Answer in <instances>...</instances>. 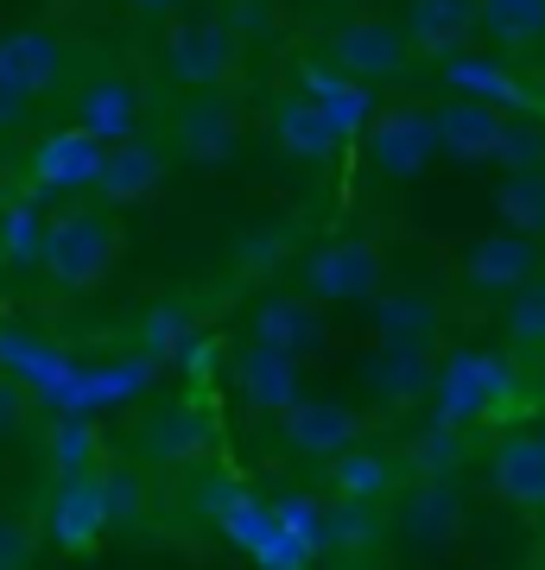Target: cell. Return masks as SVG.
<instances>
[{"label": "cell", "mask_w": 545, "mask_h": 570, "mask_svg": "<svg viewBox=\"0 0 545 570\" xmlns=\"http://www.w3.org/2000/svg\"><path fill=\"white\" fill-rule=\"evenodd\" d=\"M127 254V235L115 223L108 204H70L58 223H45V242H39V266L45 279L58 285L64 298H89L108 285V273L121 266Z\"/></svg>", "instance_id": "cell-1"}, {"label": "cell", "mask_w": 545, "mask_h": 570, "mask_svg": "<svg viewBox=\"0 0 545 570\" xmlns=\"http://www.w3.org/2000/svg\"><path fill=\"white\" fill-rule=\"evenodd\" d=\"M165 153H178L197 171L235 165L247 153V115L228 102L223 89H184V102L165 121Z\"/></svg>", "instance_id": "cell-2"}, {"label": "cell", "mask_w": 545, "mask_h": 570, "mask_svg": "<svg viewBox=\"0 0 545 570\" xmlns=\"http://www.w3.org/2000/svg\"><path fill=\"white\" fill-rule=\"evenodd\" d=\"M387 285V247L374 235H330L299 261V292L318 305H368Z\"/></svg>", "instance_id": "cell-3"}, {"label": "cell", "mask_w": 545, "mask_h": 570, "mask_svg": "<svg viewBox=\"0 0 545 570\" xmlns=\"http://www.w3.org/2000/svg\"><path fill=\"white\" fill-rule=\"evenodd\" d=\"M159 63L178 89H228L242 77V32L228 20H210V13H197V20L172 13L159 39Z\"/></svg>", "instance_id": "cell-4"}, {"label": "cell", "mask_w": 545, "mask_h": 570, "mask_svg": "<svg viewBox=\"0 0 545 570\" xmlns=\"http://www.w3.org/2000/svg\"><path fill=\"white\" fill-rule=\"evenodd\" d=\"M323 58H330V70H343L349 82H393L419 63L412 45H406V32H400V20H387V13H356V7H349L343 20H330Z\"/></svg>", "instance_id": "cell-5"}, {"label": "cell", "mask_w": 545, "mask_h": 570, "mask_svg": "<svg viewBox=\"0 0 545 570\" xmlns=\"http://www.w3.org/2000/svg\"><path fill=\"white\" fill-rule=\"evenodd\" d=\"M393 520H387V532L393 539H406L412 551H445L464 539V520H469V501L464 489H457V475H419L412 489H393Z\"/></svg>", "instance_id": "cell-6"}, {"label": "cell", "mask_w": 545, "mask_h": 570, "mask_svg": "<svg viewBox=\"0 0 545 570\" xmlns=\"http://www.w3.org/2000/svg\"><path fill=\"white\" fill-rule=\"evenodd\" d=\"M210 444H216V419L197 400H159V406L140 412L134 431H127L134 463H153V469H191L210 456Z\"/></svg>", "instance_id": "cell-7"}, {"label": "cell", "mask_w": 545, "mask_h": 570, "mask_svg": "<svg viewBox=\"0 0 545 570\" xmlns=\"http://www.w3.org/2000/svg\"><path fill=\"white\" fill-rule=\"evenodd\" d=\"M507 387H514V374H507V362L488 355V348H457L445 367H431V406H438V419H450V425L488 419V412L507 400Z\"/></svg>", "instance_id": "cell-8"}, {"label": "cell", "mask_w": 545, "mask_h": 570, "mask_svg": "<svg viewBox=\"0 0 545 570\" xmlns=\"http://www.w3.org/2000/svg\"><path fill=\"white\" fill-rule=\"evenodd\" d=\"M362 146H368V165H374L381 178H393V184L419 178L425 165L438 159L431 102H387V108H374V121H368Z\"/></svg>", "instance_id": "cell-9"}, {"label": "cell", "mask_w": 545, "mask_h": 570, "mask_svg": "<svg viewBox=\"0 0 545 570\" xmlns=\"http://www.w3.org/2000/svg\"><path fill=\"white\" fill-rule=\"evenodd\" d=\"M165 178H172V153H165V140H153V134H121V140L101 146V165H96V190L108 209H134V204H153L165 190Z\"/></svg>", "instance_id": "cell-10"}, {"label": "cell", "mask_w": 545, "mask_h": 570, "mask_svg": "<svg viewBox=\"0 0 545 570\" xmlns=\"http://www.w3.org/2000/svg\"><path fill=\"white\" fill-rule=\"evenodd\" d=\"M539 273H545V235H526V228H507V223L495 235H476L464 254L469 298H507Z\"/></svg>", "instance_id": "cell-11"}, {"label": "cell", "mask_w": 545, "mask_h": 570, "mask_svg": "<svg viewBox=\"0 0 545 570\" xmlns=\"http://www.w3.org/2000/svg\"><path fill=\"white\" fill-rule=\"evenodd\" d=\"M368 336H374V348H438L445 298L425 285H381L368 298Z\"/></svg>", "instance_id": "cell-12"}, {"label": "cell", "mask_w": 545, "mask_h": 570, "mask_svg": "<svg viewBox=\"0 0 545 570\" xmlns=\"http://www.w3.org/2000/svg\"><path fill=\"white\" fill-rule=\"evenodd\" d=\"M343 134L349 127L330 115L323 96H280V102L266 108V140H273V153H285V159H299V165H330L343 153Z\"/></svg>", "instance_id": "cell-13"}, {"label": "cell", "mask_w": 545, "mask_h": 570, "mask_svg": "<svg viewBox=\"0 0 545 570\" xmlns=\"http://www.w3.org/2000/svg\"><path fill=\"white\" fill-rule=\"evenodd\" d=\"M483 482L502 508L545 513V444H539V431H507L502 444H488Z\"/></svg>", "instance_id": "cell-14"}, {"label": "cell", "mask_w": 545, "mask_h": 570, "mask_svg": "<svg viewBox=\"0 0 545 570\" xmlns=\"http://www.w3.org/2000/svg\"><path fill=\"white\" fill-rule=\"evenodd\" d=\"M362 438V412L343 406V400H292V406L280 412V444L292 450V456H304V463H330L337 450H349Z\"/></svg>", "instance_id": "cell-15"}, {"label": "cell", "mask_w": 545, "mask_h": 570, "mask_svg": "<svg viewBox=\"0 0 545 570\" xmlns=\"http://www.w3.org/2000/svg\"><path fill=\"white\" fill-rule=\"evenodd\" d=\"M228 387L242 400L247 412H261V419H280L292 400H299V355H285L273 343H254L235 348V362H228Z\"/></svg>", "instance_id": "cell-16"}, {"label": "cell", "mask_w": 545, "mask_h": 570, "mask_svg": "<svg viewBox=\"0 0 545 570\" xmlns=\"http://www.w3.org/2000/svg\"><path fill=\"white\" fill-rule=\"evenodd\" d=\"M0 70L20 82L26 96H58L70 82V45L51 32V26H7L0 32Z\"/></svg>", "instance_id": "cell-17"}, {"label": "cell", "mask_w": 545, "mask_h": 570, "mask_svg": "<svg viewBox=\"0 0 545 570\" xmlns=\"http://www.w3.org/2000/svg\"><path fill=\"white\" fill-rule=\"evenodd\" d=\"M146 121V89L134 70H101V77L77 82V127H89L101 146L121 140V134H140Z\"/></svg>", "instance_id": "cell-18"}, {"label": "cell", "mask_w": 545, "mask_h": 570, "mask_svg": "<svg viewBox=\"0 0 545 570\" xmlns=\"http://www.w3.org/2000/svg\"><path fill=\"white\" fill-rule=\"evenodd\" d=\"M96 165H101V140L89 134V127L70 121V127H58V134H45V140L32 146L26 171H32L39 190L70 197V190H89V184H96Z\"/></svg>", "instance_id": "cell-19"}, {"label": "cell", "mask_w": 545, "mask_h": 570, "mask_svg": "<svg viewBox=\"0 0 545 570\" xmlns=\"http://www.w3.org/2000/svg\"><path fill=\"white\" fill-rule=\"evenodd\" d=\"M101 532H108V513H101L96 469L58 475V489H51V508H45V539H51L58 551H96Z\"/></svg>", "instance_id": "cell-20"}, {"label": "cell", "mask_w": 545, "mask_h": 570, "mask_svg": "<svg viewBox=\"0 0 545 570\" xmlns=\"http://www.w3.org/2000/svg\"><path fill=\"white\" fill-rule=\"evenodd\" d=\"M400 32L412 58H450L476 39V0H400Z\"/></svg>", "instance_id": "cell-21"}, {"label": "cell", "mask_w": 545, "mask_h": 570, "mask_svg": "<svg viewBox=\"0 0 545 570\" xmlns=\"http://www.w3.org/2000/svg\"><path fill=\"white\" fill-rule=\"evenodd\" d=\"M406 469L387 456V450H368L362 438L349 450H337L330 463H323V489H330V501H368V508H387L393 501V489H400Z\"/></svg>", "instance_id": "cell-22"}, {"label": "cell", "mask_w": 545, "mask_h": 570, "mask_svg": "<svg viewBox=\"0 0 545 570\" xmlns=\"http://www.w3.org/2000/svg\"><path fill=\"white\" fill-rule=\"evenodd\" d=\"M254 336L273 343V348H285V355H311V348L330 343V317H323V305L311 298V292H280V298H261Z\"/></svg>", "instance_id": "cell-23"}, {"label": "cell", "mask_w": 545, "mask_h": 570, "mask_svg": "<svg viewBox=\"0 0 545 570\" xmlns=\"http://www.w3.org/2000/svg\"><path fill=\"white\" fill-rule=\"evenodd\" d=\"M431 127H438V153L476 165V159H488V153H495L502 108H495V102H476V96H450V102L431 108Z\"/></svg>", "instance_id": "cell-24"}, {"label": "cell", "mask_w": 545, "mask_h": 570, "mask_svg": "<svg viewBox=\"0 0 545 570\" xmlns=\"http://www.w3.org/2000/svg\"><path fill=\"white\" fill-rule=\"evenodd\" d=\"M476 32L507 58L545 51V0H476Z\"/></svg>", "instance_id": "cell-25"}, {"label": "cell", "mask_w": 545, "mask_h": 570, "mask_svg": "<svg viewBox=\"0 0 545 570\" xmlns=\"http://www.w3.org/2000/svg\"><path fill=\"white\" fill-rule=\"evenodd\" d=\"M362 381L381 406H412L431 393V348H374L362 362Z\"/></svg>", "instance_id": "cell-26"}, {"label": "cell", "mask_w": 545, "mask_h": 570, "mask_svg": "<svg viewBox=\"0 0 545 570\" xmlns=\"http://www.w3.org/2000/svg\"><path fill=\"white\" fill-rule=\"evenodd\" d=\"M381 539H387L381 508H368V501H330V508L318 513L311 551H323V558H368Z\"/></svg>", "instance_id": "cell-27"}, {"label": "cell", "mask_w": 545, "mask_h": 570, "mask_svg": "<svg viewBox=\"0 0 545 570\" xmlns=\"http://www.w3.org/2000/svg\"><path fill=\"white\" fill-rule=\"evenodd\" d=\"M445 89H450V96H476V102L539 108V96H533V89H520V82L507 77L502 63H488V58H457V51L445 58Z\"/></svg>", "instance_id": "cell-28"}, {"label": "cell", "mask_w": 545, "mask_h": 570, "mask_svg": "<svg viewBox=\"0 0 545 570\" xmlns=\"http://www.w3.org/2000/svg\"><path fill=\"white\" fill-rule=\"evenodd\" d=\"M96 489H101V513L108 527H140L153 494H146V475L134 463H96Z\"/></svg>", "instance_id": "cell-29"}, {"label": "cell", "mask_w": 545, "mask_h": 570, "mask_svg": "<svg viewBox=\"0 0 545 570\" xmlns=\"http://www.w3.org/2000/svg\"><path fill=\"white\" fill-rule=\"evenodd\" d=\"M495 209H502L507 228L545 235V165H533V171H507L502 190H495Z\"/></svg>", "instance_id": "cell-30"}, {"label": "cell", "mask_w": 545, "mask_h": 570, "mask_svg": "<svg viewBox=\"0 0 545 570\" xmlns=\"http://www.w3.org/2000/svg\"><path fill=\"white\" fill-rule=\"evenodd\" d=\"M507 348L514 355H545V273L539 279H526L520 292H507Z\"/></svg>", "instance_id": "cell-31"}, {"label": "cell", "mask_w": 545, "mask_h": 570, "mask_svg": "<svg viewBox=\"0 0 545 570\" xmlns=\"http://www.w3.org/2000/svg\"><path fill=\"white\" fill-rule=\"evenodd\" d=\"M45 456H51V475L96 469V463H101L96 425H89V419H64V425H51V438H45Z\"/></svg>", "instance_id": "cell-32"}, {"label": "cell", "mask_w": 545, "mask_h": 570, "mask_svg": "<svg viewBox=\"0 0 545 570\" xmlns=\"http://www.w3.org/2000/svg\"><path fill=\"white\" fill-rule=\"evenodd\" d=\"M45 223L32 204H7L0 209V266H39Z\"/></svg>", "instance_id": "cell-33"}, {"label": "cell", "mask_w": 545, "mask_h": 570, "mask_svg": "<svg viewBox=\"0 0 545 570\" xmlns=\"http://www.w3.org/2000/svg\"><path fill=\"white\" fill-rule=\"evenodd\" d=\"M457 463H464V425L438 419L412 438V475H457Z\"/></svg>", "instance_id": "cell-34"}, {"label": "cell", "mask_w": 545, "mask_h": 570, "mask_svg": "<svg viewBox=\"0 0 545 570\" xmlns=\"http://www.w3.org/2000/svg\"><path fill=\"white\" fill-rule=\"evenodd\" d=\"M495 165H507V171H533V165H545V121L533 115V121H502V134H495V153H488Z\"/></svg>", "instance_id": "cell-35"}, {"label": "cell", "mask_w": 545, "mask_h": 570, "mask_svg": "<svg viewBox=\"0 0 545 570\" xmlns=\"http://www.w3.org/2000/svg\"><path fill=\"white\" fill-rule=\"evenodd\" d=\"M39 564V527L20 513H0V570H26Z\"/></svg>", "instance_id": "cell-36"}, {"label": "cell", "mask_w": 545, "mask_h": 570, "mask_svg": "<svg viewBox=\"0 0 545 570\" xmlns=\"http://www.w3.org/2000/svg\"><path fill=\"white\" fill-rule=\"evenodd\" d=\"M184 330H191V311L159 305L153 317H146V348H153V355H172V348L184 343Z\"/></svg>", "instance_id": "cell-37"}, {"label": "cell", "mask_w": 545, "mask_h": 570, "mask_svg": "<svg viewBox=\"0 0 545 570\" xmlns=\"http://www.w3.org/2000/svg\"><path fill=\"white\" fill-rule=\"evenodd\" d=\"M26 419H32V387L13 381V374H0V438H13Z\"/></svg>", "instance_id": "cell-38"}, {"label": "cell", "mask_w": 545, "mask_h": 570, "mask_svg": "<svg viewBox=\"0 0 545 570\" xmlns=\"http://www.w3.org/2000/svg\"><path fill=\"white\" fill-rule=\"evenodd\" d=\"M26 115H32V96H26L20 82L0 70V134H13V127H26Z\"/></svg>", "instance_id": "cell-39"}, {"label": "cell", "mask_w": 545, "mask_h": 570, "mask_svg": "<svg viewBox=\"0 0 545 570\" xmlns=\"http://www.w3.org/2000/svg\"><path fill=\"white\" fill-rule=\"evenodd\" d=\"M121 7L134 13V20H172V13L191 7V0H121Z\"/></svg>", "instance_id": "cell-40"}, {"label": "cell", "mask_w": 545, "mask_h": 570, "mask_svg": "<svg viewBox=\"0 0 545 570\" xmlns=\"http://www.w3.org/2000/svg\"><path fill=\"white\" fill-rule=\"evenodd\" d=\"M311 7H323V13H349V7H362V0H311Z\"/></svg>", "instance_id": "cell-41"}, {"label": "cell", "mask_w": 545, "mask_h": 570, "mask_svg": "<svg viewBox=\"0 0 545 570\" xmlns=\"http://www.w3.org/2000/svg\"><path fill=\"white\" fill-rule=\"evenodd\" d=\"M539 444H545V431H539Z\"/></svg>", "instance_id": "cell-42"}]
</instances>
